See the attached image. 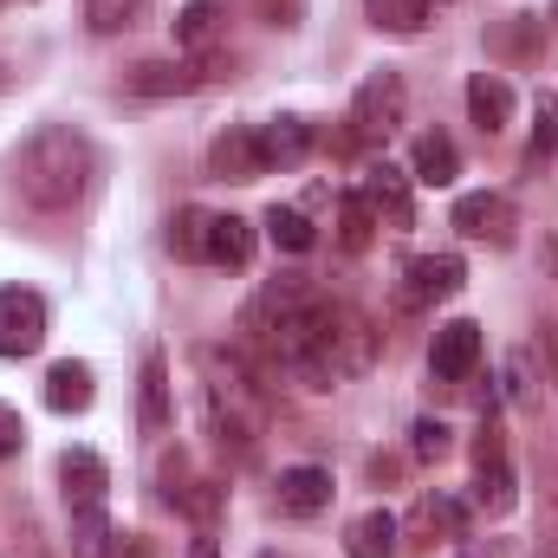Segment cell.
<instances>
[{"label": "cell", "instance_id": "1", "mask_svg": "<svg viewBox=\"0 0 558 558\" xmlns=\"http://www.w3.org/2000/svg\"><path fill=\"white\" fill-rule=\"evenodd\" d=\"M267 377L241 357V351H202V397H208V428H215V441L234 454V461H247L254 454V441H260V428H267Z\"/></svg>", "mask_w": 558, "mask_h": 558}, {"label": "cell", "instance_id": "2", "mask_svg": "<svg viewBox=\"0 0 558 558\" xmlns=\"http://www.w3.org/2000/svg\"><path fill=\"white\" fill-rule=\"evenodd\" d=\"M13 182L33 208H72L92 189V143L78 137L72 124H39L33 137L20 143Z\"/></svg>", "mask_w": 558, "mask_h": 558}, {"label": "cell", "instance_id": "3", "mask_svg": "<svg viewBox=\"0 0 558 558\" xmlns=\"http://www.w3.org/2000/svg\"><path fill=\"white\" fill-rule=\"evenodd\" d=\"M403 105H410V92H403V78L397 72H371L364 85H357V98H351V131L338 137V149H364V143H384L397 124H403Z\"/></svg>", "mask_w": 558, "mask_h": 558}, {"label": "cell", "instance_id": "4", "mask_svg": "<svg viewBox=\"0 0 558 558\" xmlns=\"http://www.w3.org/2000/svg\"><path fill=\"white\" fill-rule=\"evenodd\" d=\"M46 344V299L26 286H0V357H33Z\"/></svg>", "mask_w": 558, "mask_h": 558}, {"label": "cell", "instance_id": "5", "mask_svg": "<svg viewBox=\"0 0 558 558\" xmlns=\"http://www.w3.org/2000/svg\"><path fill=\"white\" fill-rule=\"evenodd\" d=\"M454 228H461L468 241H487V247H513V241H520V215H513V202L494 195V189L461 195V202H454Z\"/></svg>", "mask_w": 558, "mask_h": 558}, {"label": "cell", "instance_id": "6", "mask_svg": "<svg viewBox=\"0 0 558 558\" xmlns=\"http://www.w3.org/2000/svg\"><path fill=\"white\" fill-rule=\"evenodd\" d=\"M162 481H169V487H162V500H169L175 513H189L202 533H215V520L228 513V487H221V481L189 474V461H169V468H162Z\"/></svg>", "mask_w": 558, "mask_h": 558}, {"label": "cell", "instance_id": "7", "mask_svg": "<svg viewBox=\"0 0 558 558\" xmlns=\"http://www.w3.org/2000/svg\"><path fill=\"white\" fill-rule=\"evenodd\" d=\"M474 364H481V325H474V318H448V325H435V344H428V371H435V384H468Z\"/></svg>", "mask_w": 558, "mask_h": 558}, {"label": "cell", "instance_id": "8", "mask_svg": "<svg viewBox=\"0 0 558 558\" xmlns=\"http://www.w3.org/2000/svg\"><path fill=\"white\" fill-rule=\"evenodd\" d=\"M410 169H397V162H371L364 169V202L377 208V221L384 228H416V195H410Z\"/></svg>", "mask_w": 558, "mask_h": 558}, {"label": "cell", "instance_id": "9", "mask_svg": "<svg viewBox=\"0 0 558 558\" xmlns=\"http://www.w3.org/2000/svg\"><path fill=\"white\" fill-rule=\"evenodd\" d=\"M208 175H221V182H260V175H267L260 131H247V124H228L221 137L208 143Z\"/></svg>", "mask_w": 558, "mask_h": 558}, {"label": "cell", "instance_id": "10", "mask_svg": "<svg viewBox=\"0 0 558 558\" xmlns=\"http://www.w3.org/2000/svg\"><path fill=\"white\" fill-rule=\"evenodd\" d=\"M468 286L461 254H422L403 267V305H435V299H454Z\"/></svg>", "mask_w": 558, "mask_h": 558}, {"label": "cell", "instance_id": "11", "mask_svg": "<svg viewBox=\"0 0 558 558\" xmlns=\"http://www.w3.org/2000/svg\"><path fill=\"white\" fill-rule=\"evenodd\" d=\"M105 487H111V468H105L92 448H65V454H59V494H65L72 513L105 507Z\"/></svg>", "mask_w": 558, "mask_h": 558}, {"label": "cell", "instance_id": "12", "mask_svg": "<svg viewBox=\"0 0 558 558\" xmlns=\"http://www.w3.org/2000/svg\"><path fill=\"white\" fill-rule=\"evenodd\" d=\"M274 500H279L286 520H318V513L331 507V474H325V468H286L279 487H274Z\"/></svg>", "mask_w": 558, "mask_h": 558}, {"label": "cell", "instance_id": "13", "mask_svg": "<svg viewBox=\"0 0 558 558\" xmlns=\"http://www.w3.org/2000/svg\"><path fill=\"white\" fill-rule=\"evenodd\" d=\"M208 72H221V59H202V65H175V59H143L131 72V92L137 98H175V92H195Z\"/></svg>", "mask_w": 558, "mask_h": 558}, {"label": "cell", "instance_id": "14", "mask_svg": "<svg viewBox=\"0 0 558 558\" xmlns=\"http://www.w3.org/2000/svg\"><path fill=\"white\" fill-rule=\"evenodd\" d=\"M468 118H474L481 137H500V131L513 124V92H507L500 72H474V78H468Z\"/></svg>", "mask_w": 558, "mask_h": 558}, {"label": "cell", "instance_id": "15", "mask_svg": "<svg viewBox=\"0 0 558 558\" xmlns=\"http://www.w3.org/2000/svg\"><path fill=\"white\" fill-rule=\"evenodd\" d=\"M92 397H98V384H92V364H52L46 371V410H59V416H85L92 410Z\"/></svg>", "mask_w": 558, "mask_h": 558}, {"label": "cell", "instance_id": "16", "mask_svg": "<svg viewBox=\"0 0 558 558\" xmlns=\"http://www.w3.org/2000/svg\"><path fill=\"white\" fill-rule=\"evenodd\" d=\"M260 149H267V169H299V162L318 149V131H312L305 118H274V124L260 131Z\"/></svg>", "mask_w": 558, "mask_h": 558}, {"label": "cell", "instance_id": "17", "mask_svg": "<svg viewBox=\"0 0 558 558\" xmlns=\"http://www.w3.org/2000/svg\"><path fill=\"white\" fill-rule=\"evenodd\" d=\"M202 260H215V267H247V260H254V221H241V215H208V247H202Z\"/></svg>", "mask_w": 558, "mask_h": 558}, {"label": "cell", "instance_id": "18", "mask_svg": "<svg viewBox=\"0 0 558 558\" xmlns=\"http://www.w3.org/2000/svg\"><path fill=\"white\" fill-rule=\"evenodd\" d=\"M137 422H143V435H169V422H175V410H169V357H162V351H149V357H143Z\"/></svg>", "mask_w": 558, "mask_h": 558}, {"label": "cell", "instance_id": "19", "mask_svg": "<svg viewBox=\"0 0 558 558\" xmlns=\"http://www.w3.org/2000/svg\"><path fill=\"white\" fill-rule=\"evenodd\" d=\"M410 175L428 182V189H448V182L461 175V149L441 137V131H422L416 149H410Z\"/></svg>", "mask_w": 558, "mask_h": 558}, {"label": "cell", "instance_id": "20", "mask_svg": "<svg viewBox=\"0 0 558 558\" xmlns=\"http://www.w3.org/2000/svg\"><path fill=\"white\" fill-rule=\"evenodd\" d=\"M513 500H520V487H513V468H507V461L474 468V507H481L487 520H507V513H513Z\"/></svg>", "mask_w": 558, "mask_h": 558}, {"label": "cell", "instance_id": "21", "mask_svg": "<svg viewBox=\"0 0 558 558\" xmlns=\"http://www.w3.org/2000/svg\"><path fill=\"white\" fill-rule=\"evenodd\" d=\"M221 0H189L182 13H175V46L182 52H208L215 46V33H221Z\"/></svg>", "mask_w": 558, "mask_h": 558}, {"label": "cell", "instance_id": "22", "mask_svg": "<svg viewBox=\"0 0 558 558\" xmlns=\"http://www.w3.org/2000/svg\"><path fill=\"white\" fill-rule=\"evenodd\" d=\"M344 553L351 558H390L397 553V520L377 507V513H357L351 533H344Z\"/></svg>", "mask_w": 558, "mask_h": 558}, {"label": "cell", "instance_id": "23", "mask_svg": "<svg viewBox=\"0 0 558 558\" xmlns=\"http://www.w3.org/2000/svg\"><path fill=\"white\" fill-rule=\"evenodd\" d=\"M377 228H384V221H377V208H371L364 195H338V247H344V254H364V247L377 241Z\"/></svg>", "mask_w": 558, "mask_h": 558}, {"label": "cell", "instance_id": "24", "mask_svg": "<svg viewBox=\"0 0 558 558\" xmlns=\"http://www.w3.org/2000/svg\"><path fill=\"white\" fill-rule=\"evenodd\" d=\"M416 526L422 533H441V539H468V500L454 494H428L416 507Z\"/></svg>", "mask_w": 558, "mask_h": 558}, {"label": "cell", "instance_id": "25", "mask_svg": "<svg viewBox=\"0 0 558 558\" xmlns=\"http://www.w3.org/2000/svg\"><path fill=\"white\" fill-rule=\"evenodd\" d=\"M202 247H208V208H175L169 215V254L202 260Z\"/></svg>", "mask_w": 558, "mask_h": 558}, {"label": "cell", "instance_id": "26", "mask_svg": "<svg viewBox=\"0 0 558 558\" xmlns=\"http://www.w3.org/2000/svg\"><path fill=\"white\" fill-rule=\"evenodd\" d=\"M267 241L286 247V254H312V215L305 208H267Z\"/></svg>", "mask_w": 558, "mask_h": 558}, {"label": "cell", "instance_id": "27", "mask_svg": "<svg viewBox=\"0 0 558 558\" xmlns=\"http://www.w3.org/2000/svg\"><path fill=\"white\" fill-rule=\"evenodd\" d=\"M111 546H118V533H111L105 507H92V513H72V558H111Z\"/></svg>", "mask_w": 558, "mask_h": 558}, {"label": "cell", "instance_id": "28", "mask_svg": "<svg viewBox=\"0 0 558 558\" xmlns=\"http://www.w3.org/2000/svg\"><path fill=\"white\" fill-rule=\"evenodd\" d=\"M364 7H371V26H384V33H422L435 0H364Z\"/></svg>", "mask_w": 558, "mask_h": 558}, {"label": "cell", "instance_id": "29", "mask_svg": "<svg viewBox=\"0 0 558 558\" xmlns=\"http://www.w3.org/2000/svg\"><path fill=\"white\" fill-rule=\"evenodd\" d=\"M143 7L149 0H85V26L92 33H124V26H137Z\"/></svg>", "mask_w": 558, "mask_h": 558}, {"label": "cell", "instance_id": "30", "mask_svg": "<svg viewBox=\"0 0 558 558\" xmlns=\"http://www.w3.org/2000/svg\"><path fill=\"white\" fill-rule=\"evenodd\" d=\"M494 52H507V59H533V52H539V20H533V13H513L507 26H494Z\"/></svg>", "mask_w": 558, "mask_h": 558}, {"label": "cell", "instance_id": "31", "mask_svg": "<svg viewBox=\"0 0 558 558\" xmlns=\"http://www.w3.org/2000/svg\"><path fill=\"white\" fill-rule=\"evenodd\" d=\"M410 448H416V461H448V454H454V435H448V422L422 416L416 428H410Z\"/></svg>", "mask_w": 558, "mask_h": 558}, {"label": "cell", "instance_id": "32", "mask_svg": "<svg viewBox=\"0 0 558 558\" xmlns=\"http://www.w3.org/2000/svg\"><path fill=\"white\" fill-rule=\"evenodd\" d=\"M539 156H558V98L553 92H539V105H533V162Z\"/></svg>", "mask_w": 558, "mask_h": 558}, {"label": "cell", "instance_id": "33", "mask_svg": "<svg viewBox=\"0 0 558 558\" xmlns=\"http://www.w3.org/2000/svg\"><path fill=\"white\" fill-rule=\"evenodd\" d=\"M507 397H513L520 410H526V403H539V390H533V357H526V351H513V357H507Z\"/></svg>", "mask_w": 558, "mask_h": 558}, {"label": "cell", "instance_id": "34", "mask_svg": "<svg viewBox=\"0 0 558 558\" xmlns=\"http://www.w3.org/2000/svg\"><path fill=\"white\" fill-rule=\"evenodd\" d=\"M20 448H26V422H20L13 403H0V461H13Z\"/></svg>", "mask_w": 558, "mask_h": 558}, {"label": "cell", "instance_id": "35", "mask_svg": "<svg viewBox=\"0 0 558 558\" xmlns=\"http://www.w3.org/2000/svg\"><path fill=\"white\" fill-rule=\"evenodd\" d=\"M397 474H403L397 454H371V481H397Z\"/></svg>", "mask_w": 558, "mask_h": 558}, {"label": "cell", "instance_id": "36", "mask_svg": "<svg viewBox=\"0 0 558 558\" xmlns=\"http://www.w3.org/2000/svg\"><path fill=\"white\" fill-rule=\"evenodd\" d=\"M539 344H546V357H553V384H558V325H539Z\"/></svg>", "mask_w": 558, "mask_h": 558}, {"label": "cell", "instance_id": "37", "mask_svg": "<svg viewBox=\"0 0 558 558\" xmlns=\"http://www.w3.org/2000/svg\"><path fill=\"white\" fill-rule=\"evenodd\" d=\"M454 546H461V558H494L487 546H481V539H454Z\"/></svg>", "mask_w": 558, "mask_h": 558}, {"label": "cell", "instance_id": "38", "mask_svg": "<svg viewBox=\"0 0 558 558\" xmlns=\"http://www.w3.org/2000/svg\"><path fill=\"white\" fill-rule=\"evenodd\" d=\"M189 558H221V553H215V539H208V533H202V539H195V546H189Z\"/></svg>", "mask_w": 558, "mask_h": 558}, {"label": "cell", "instance_id": "39", "mask_svg": "<svg viewBox=\"0 0 558 558\" xmlns=\"http://www.w3.org/2000/svg\"><path fill=\"white\" fill-rule=\"evenodd\" d=\"M553 20H558V7H553Z\"/></svg>", "mask_w": 558, "mask_h": 558}, {"label": "cell", "instance_id": "40", "mask_svg": "<svg viewBox=\"0 0 558 558\" xmlns=\"http://www.w3.org/2000/svg\"><path fill=\"white\" fill-rule=\"evenodd\" d=\"M260 558H274V553H260Z\"/></svg>", "mask_w": 558, "mask_h": 558}]
</instances>
